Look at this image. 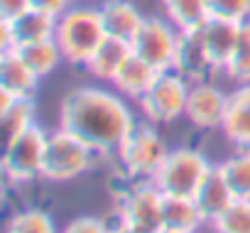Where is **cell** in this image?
Wrapping results in <instances>:
<instances>
[{"instance_id":"obj_19","label":"cell","mask_w":250,"mask_h":233,"mask_svg":"<svg viewBox=\"0 0 250 233\" xmlns=\"http://www.w3.org/2000/svg\"><path fill=\"white\" fill-rule=\"evenodd\" d=\"M194 199H196V204H199V209H201L206 223H211L213 218H218V216L235 201V196H233L228 182L223 179L218 165H216V167L211 169V174L204 179V184L199 187V191L194 194Z\"/></svg>"},{"instance_id":"obj_26","label":"cell","mask_w":250,"mask_h":233,"mask_svg":"<svg viewBox=\"0 0 250 233\" xmlns=\"http://www.w3.org/2000/svg\"><path fill=\"white\" fill-rule=\"evenodd\" d=\"M5 233H59V231L49 213L40 209H20L8 218Z\"/></svg>"},{"instance_id":"obj_14","label":"cell","mask_w":250,"mask_h":233,"mask_svg":"<svg viewBox=\"0 0 250 233\" xmlns=\"http://www.w3.org/2000/svg\"><path fill=\"white\" fill-rule=\"evenodd\" d=\"M101 18H103V27L105 35L113 40H123V42H133L135 35L140 32L145 15L130 3V0H105L98 8Z\"/></svg>"},{"instance_id":"obj_28","label":"cell","mask_w":250,"mask_h":233,"mask_svg":"<svg viewBox=\"0 0 250 233\" xmlns=\"http://www.w3.org/2000/svg\"><path fill=\"white\" fill-rule=\"evenodd\" d=\"M211 15L221 20L233 22H248L250 20V0H208Z\"/></svg>"},{"instance_id":"obj_7","label":"cell","mask_w":250,"mask_h":233,"mask_svg":"<svg viewBox=\"0 0 250 233\" xmlns=\"http://www.w3.org/2000/svg\"><path fill=\"white\" fill-rule=\"evenodd\" d=\"M47 138H49V133L44 128H40V123H37L35 128H30L20 138L5 143V152H3L0 167H3V174L8 182L27 184V182L42 179Z\"/></svg>"},{"instance_id":"obj_32","label":"cell","mask_w":250,"mask_h":233,"mask_svg":"<svg viewBox=\"0 0 250 233\" xmlns=\"http://www.w3.org/2000/svg\"><path fill=\"white\" fill-rule=\"evenodd\" d=\"M108 233H143V231H138V228H130V226H125L123 221H118L115 226H110V231Z\"/></svg>"},{"instance_id":"obj_33","label":"cell","mask_w":250,"mask_h":233,"mask_svg":"<svg viewBox=\"0 0 250 233\" xmlns=\"http://www.w3.org/2000/svg\"><path fill=\"white\" fill-rule=\"evenodd\" d=\"M160 233H177V231H160Z\"/></svg>"},{"instance_id":"obj_5","label":"cell","mask_w":250,"mask_h":233,"mask_svg":"<svg viewBox=\"0 0 250 233\" xmlns=\"http://www.w3.org/2000/svg\"><path fill=\"white\" fill-rule=\"evenodd\" d=\"M213 167L216 165H211L204 152H199L194 148H177V150H169V155L162 162V167L157 169L152 184L162 194L194 196Z\"/></svg>"},{"instance_id":"obj_23","label":"cell","mask_w":250,"mask_h":233,"mask_svg":"<svg viewBox=\"0 0 250 233\" xmlns=\"http://www.w3.org/2000/svg\"><path fill=\"white\" fill-rule=\"evenodd\" d=\"M18 54L30 64V69H32L40 79L49 76V74L64 62V54H62V49H59V44H57L54 37H52V40L35 42V44H25V47L18 49Z\"/></svg>"},{"instance_id":"obj_15","label":"cell","mask_w":250,"mask_h":233,"mask_svg":"<svg viewBox=\"0 0 250 233\" xmlns=\"http://www.w3.org/2000/svg\"><path fill=\"white\" fill-rule=\"evenodd\" d=\"M206 223L194 196L165 194L162 196V231L177 233H196Z\"/></svg>"},{"instance_id":"obj_25","label":"cell","mask_w":250,"mask_h":233,"mask_svg":"<svg viewBox=\"0 0 250 233\" xmlns=\"http://www.w3.org/2000/svg\"><path fill=\"white\" fill-rule=\"evenodd\" d=\"M223 74L235 84H250V20L240 25L235 49H233Z\"/></svg>"},{"instance_id":"obj_10","label":"cell","mask_w":250,"mask_h":233,"mask_svg":"<svg viewBox=\"0 0 250 233\" xmlns=\"http://www.w3.org/2000/svg\"><path fill=\"white\" fill-rule=\"evenodd\" d=\"M226 106H228V93H223L208 79L206 81H196V84L189 86L184 118L196 130H216V128L223 126Z\"/></svg>"},{"instance_id":"obj_18","label":"cell","mask_w":250,"mask_h":233,"mask_svg":"<svg viewBox=\"0 0 250 233\" xmlns=\"http://www.w3.org/2000/svg\"><path fill=\"white\" fill-rule=\"evenodd\" d=\"M133 47L130 42H123V40H113L105 37V42L93 52V57L86 62V71L98 79V81H113L115 74L120 71V66L130 59Z\"/></svg>"},{"instance_id":"obj_24","label":"cell","mask_w":250,"mask_h":233,"mask_svg":"<svg viewBox=\"0 0 250 233\" xmlns=\"http://www.w3.org/2000/svg\"><path fill=\"white\" fill-rule=\"evenodd\" d=\"M218 169L223 179L228 182L235 199H250V152L248 150H235V155L218 162Z\"/></svg>"},{"instance_id":"obj_31","label":"cell","mask_w":250,"mask_h":233,"mask_svg":"<svg viewBox=\"0 0 250 233\" xmlns=\"http://www.w3.org/2000/svg\"><path fill=\"white\" fill-rule=\"evenodd\" d=\"M30 8V0H0V20H15Z\"/></svg>"},{"instance_id":"obj_3","label":"cell","mask_w":250,"mask_h":233,"mask_svg":"<svg viewBox=\"0 0 250 233\" xmlns=\"http://www.w3.org/2000/svg\"><path fill=\"white\" fill-rule=\"evenodd\" d=\"M167 155L169 148L152 123H138L115 152L123 174L133 182H152Z\"/></svg>"},{"instance_id":"obj_6","label":"cell","mask_w":250,"mask_h":233,"mask_svg":"<svg viewBox=\"0 0 250 233\" xmlns=\"http://www.w3.org/2000/svg\"><path fill=\"white\" fill-rule=\"evenodd\" d=\"M189 81L179 76L174 69L160 71L150 88L140 96L138 106L143 118L152 126H167L182 118L187 110V98H189Z\"/></svg>"},{"instance_id":"obj_30","label":"cell","mask_w":250,"mask_h":233,"mask_svg":"<svg viewBox=\"0 0 250 233\" xmlns=\"http://www.w3.org/2000/svg\"><path fill=\"white\" fill-rule=\"evenodd\" d=\"M71 0H30V8H35V10H42V13H47V15H54V18H59L62 13H66L71 5Z\"/></svg>"},{"instance_id":"obj_4","label":"cell","mask_w":250,"mask_h":233,"mask_svg":"<svg viewBox=\"0 0 250 233\" xmlns=\"http://www.w3.org/2000/svg\"><path fill=\"white\" fill-rule=\"evenodd\" d=\"M96 152L74 133L57 128L47 138V152H44V169L42 179L47 182H71L81 174H86L93 162Z\"/></svg>"},{"instance_id":"obj_16","label":"cell","mask_w":250,"mask_h":233,"mask_svg":"<svg viewBox=\"0 0 250 233\" xmlns=\"http://www.w3.org/2000/svg\"><path fill=\"white\" fill-rule=\"evenodd\" d=\"M40 81L42 79L30 69V64L18 52H5L0 57V88L3 91L18 98H27V96H35Z\"/></svg>"},{"instance_id":"obj_17","label":"cell","mask_w":250,"mask_h":233,"mask_svg":"<svg viewBox=\"0 0 250 233\" xmlns=\"http://www.w3.org/2000/svg\"><path fill=\"white\" fill-rule=\"evenodd\" d=\"M157 74L160 71L152 69L145 59H140L138 54H130V59L120 66V71L115 74V79L110 84L123 98L140 101V96L150 88V84L155 81Z\"/></svg>"},{"instance_id":"obj_29","label":"cell","mask_w":250,"mask_h":233,"mask_svg":"<svg viewBox=\"0 0 250 233\" xmlns=\"http://www.w3.org/2000/svg\"><path fill=\"white\" fill-rule=\"evenodd\" d=\"M110 226L98 218V216H79V218H71L59 233H108Z\"/></svg>"},{"instance_id":"obj_27","label":"cell","mask_w":250,"mask_h":233,"mask_svg":"<svg viewBox=\"0 0 250 233\" xmlns=\"http://www.w3.org/2000/svg\"><path fill=\"white\" fill-rule=\"evenodd\" d=\"M216 233H250V199H235L218 218L211 221Z\"/></svg>"},{"instance_id":"obj_20","label":"cell","mask_w":250,"mask_h":233,"mask_svg":"<svg viewBox=\"0 0 250 233\" xmlns=\"http://www.w3.org/2000/svg\"><path fill=\"white\" fill-rule=\"evenodd\" d=\"M162 8L179 32H199L213 18L208 0H162Z\"/></svg>"},{"instance_id":"obj_13","label":"cell","mask_w":250,"mask_h":233,"mask_svg":"<svg viewBox=\"0 0 250 233\" xmlns=\"http://www.w3.org/2000/svg\"><path fill=\"white\" fill-rule=\"evenodd\" d=\"M240 25L243 22H233V20H221V18H211L201 30V40H204V47L208 52V59L213 64V71H223L233 49H235V42H238V35H240Z\"/></svg>"},{"instance_id":"obj_11","label":"cell","mask_w":250,"mask_h":233,"mask_svg":"<svg viewBox=\"0 0 250 233\" xmlns=\"http://www.w3.org/2000/svg\"><path fill=\"white\" fill-rule=\"evenodd\" d=\"M221 130L235 150L250 152V84H235V88L228 93Z\"/></svg>"},{"instance_id":"obj_2","label":"cell","mask_w":250,"mask_h":233,"mask_svg":"<svg viewBox=\"0 0 250 233\" xmlns=\"http://www.w3.org/2000/svg\"><path fill=\"white\" fill-rule=\"evenodd\" d=\"M105 27L98 8L79 5L69 8L57 18V32L54 40L64 54L66 64L86 66V62L93 57V52L105 42Z\"/></svg>"},{"instance_id":"obj_22","label":"cell","mask_w":250,"mask_h":233,"mask_svg":"<svg viewBox=\"0 0 250 233\" xmlns=\"http://www.w3.org/2000/svg\"><path fill=\"white\" fill-rule=\"evenodd\" d=\"M0 121L5 128V143L20 138L22 133H27L30 128L37 126V106H35V96L27 98H15L10 106H5L0 110Z\"/></svg>"},{"instance_id":"obj_12","label":"cell","mask_w":250,"mask_h":233,"mask_svg":"<svg viewBox=\"0 0 250 233\" xmlns=\"http://www.w3.org/2000/svg\"><path fill=\"white\" fill-rule=\"evenodd\" d=\"M172 69L179 76H184L189 84L206 81L211 74H216L199 32H182L179 35V44H177V54H174V66Z\"/></svg>"},{"instance_id":"obj_8","label":"cell","mask_w":250,"mask_h":233,"mask_svg":"<svg viewBox=\"0 0 250 233\" xmlns=\"http://www.w3.org/2000/svg\"><path fill=\"white\" fill-rule=\"evenodd\" d=\"M179 30L167 18H145L140 32L130 42L133 54L145 59L157 71H169L174 66V54L179 44Z\"/></svg>"},{"instance_id":"obj_21","label":"cell","mask_w":250,"mask_h":233,"mask_svg":"<svg viewBox=\"0 0 250 233\" xmlns=\"http://www.w3.org/2000/svg\"><path fill=\"white\" fill-rule=\"evenodd\" d=\"M8 22L13 27L18 49L25 47V44L52 40L54 32H57V18L54 15H47L42 10H35V8H27L22 15H18L15 20H8Z\"/></svg>"},{"instance_id":"obj_9","label":"cell","mask_w":250,"mask_h":233,"mask_svg":"<svg viewBox=\"0 0 250 233\" xmlns=\"http://www.w3.org/2000/svg\"><path fill=\"white\" fill-rule=\"evenodd\" d=\"M162 191L152 182H133L118 201V221L143 233L162 231Z\"/></svg>"},{"instance_id":"obj_1","label":"cell","mask_w":250,"mask_h":233,"mask_svg":"<svg viewBox=\"0 0 250 233\" xmlns=\"http://www.w3.org/2000/svg\"><path fill=\"white\" fill-rule=\"evenodd\" d=\"M135 126L133 108L118 91L79 86L69 91L59 106V128L81 138L98 157L115 155Z\"/></svg>"}]
</instances>
